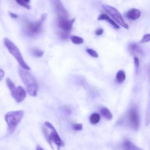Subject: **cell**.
<instances>
[{
	"label": "cell",
	"instance_id": "obj_1",
	"mask_svg": "<svg viewBox=\"0 0 150 150\" xmlns=\"http://www.w3.org/2000/svg\"><path fill=\"white\" fill-rule=\"evenodd\" d=\"M19 74L23 84L26 86L29 94L34 97L37 96L39 87L36 80L33 74L28 70L23 68H20Z\"/></svg>",
	"mask_w": 150,
	"mask_h": 150
},
{
	"label": "cell",
	"instance_id": "obj_2",
	"mask_svg": "<svg viewBox=\"0 0 150 150\" xmlns=\"http://www.w3.org/2000/svg\"><path fill=\"white\" fill-rule=\"evenodd\" d=\"M23 115L24 111L22 110L10 111L5 115V120L7 124L8 131L9 134L13 133Z\"/></svg>",
	"mask_w": 150,
	"mask_h": 150
},
{
	"label": "cell",
	"instance_id": "obj_3",
	"mask_svg": "<svg viewBox=\"0 0 150 150\" xmlns=\"http://www.w3.org/2000/svg\"><path fill=\"white\" fill-rule=\"evenodd\" d=\"M4 43L8 52L15 58L21 66L25 70L28 71L30 70V67L25 62L21 53L16 45L8 38H4Z\"/></svg>",
	"mask_w": 150,
	"mask_h": 150
},
{
	"label": "cell",
	"instance_id": "obj_4",
	"mask_svg": "<svg viewBox=\"0 0 150 150\" xmlns=\"http://www.w3.org/2000/svg\"><path fill=\"white\" fill-rule=\"evenodd\" d=\"M45 125L46 127H48L52 131L51 133L50 134L49 133V131L47 130V129L45 127L43 128V132L46 138V140L48 141L51 146L52 147V141H53L58 147H60L63 146L64 145V142L60 138L59 135L58 134L56 129L53 126V125L48 122H45Z\"/></svg>",
	"mask_w": 150,
	"mask_h": 150
},
{
	"label": "cell",
	"instance_id": "obj_5",
	"mask_svg": "<svg viewBox=\"0 0 150 150\" xmlns=\"http://www.w3.org/2000/svg\"><path fill=\"white\" fill-rule=\"evenodd\" d=\"M7 85L11 92V95L18 103L24 100L27 96L26 91L24 88L21 86H16L14 83L9 78L6 79Z\"/></svg>",
	"mask_w": 150,
	"mask_h": 150
},
{
	"label": "cell",
	"instance_id": "obj_6",
	"mask_svg": "<svg viewBox=\"0 0 150 150\" xmlns=\"http://www.w3.org/2000/svg\"><path fill=\"white\" fill-rule=\"evenodd\" d=\"M47 15H42L39 20L35 22L28 23L26 26L27 33L30 35L35 36L41 32L42 28L43 23L47 18Z\"/></svg>",
	"mask_w": 150,
	"mask_h": 150
},
{
	"label": "cell",
	"instance_id": "obj_7",
	"mask_svg": "<svg viewBox=\"0 0 150 150\" xmlns=\"http://www.w3.org/2000/svg\"><path fill=\"white\" fill-rule=\"evenodd\" d=\"M101 7L120 26L126 29H129V25L125 23L121 13L116 8L108 5H102Z\"/></svg>",
	"mask_w": 150,
	"mask_h": 150
},
{
	"label": "cell",
	"instance_id": "obj_8",
	"mask_svg": "<svg viewBox=\"0 0 150 150\" xmlns=\"http://www.w3.org/2000/svg\"><path fill=\"white\" fill-rule=\"evenodd\" d=\"M128 118L132 128L135 130L138 129L140 121L138 110L136 107H133L129 110Z\"/></svg>",
	"mask_w": 150,
	"mask_h": 150
},
{
	"label": "cell",
	"instance_id": "obj_9",
	"mask_svg": "<svg viewBox=\"0 0 150 150\" xmlns=\"http://www.w3.org/2000/svg\"><path fill=\"white\" fill-rule=\"evenodd\" d=\"M75 21V18L68 20L67 16H57V22L59 28L64 32L69 33Z\"/></svg>",
	"mask_w": 150,
	"mask_h": 150
},
{
	"label": "cell",
	"instance_id": "obj_10",
	"mask_svg": "<svg viewBox=\"0 0 150 150\" xmlns=\"http://www.w3.org/2000/svg\"><path fill=\"white\" fill-rule=\"evenodd\" d=\"M54 5L56 8L57 16H67V14L60 0H53Z\"/></svg>",
	"mask_w": 150,
	"mask_h": 150
},
{
	"label": "cell",
	"instance_id": "obj_11",
	"mask_svg": "<svg viewBox=\"0 0 150 150\" xmlns=\"http://www.w3.org/2000/svg\"><path fill=\"white\" fill-rule=\"evenodd\" d=\"M140 11L136 8H132L128 11L126 13V16L129 20L135 21L140 17Z\"/></svg>",
	"mask_w": 150,
	"mask_h": 150
},
{
	"label": "cell",
	"instance_id": "obj_12",
	"mask_svg": "<svg viewBox=\"0 0 150 150\" xmlns=\"http://www.w3.org/2000/svg\"><path fill=\"white\" fill-rule=\"evenodd\" d=\"M98 21H106L109 23L115 29H120V27L119 25H117L114 21H113L112 19H110L108 16L105 14H102L99 16L97 18Z\"/></svg>",
	"mask_w": 150,
	"mask_h": 150
},
{
	"label": "cell",
	"instance_id": "obj_13",
	"mask_svg": "<svg viewBox=\"0 0 150 150\" xmlns=\"http://www.w3.org/2000/svg\"><path fill=\"white\" fill-rule=\"evenodd\" d=\"M128 50L132 54L139 53L141 52V50L139 46L135 43H131L128 46Z\"/></svg>",
	"mask_w": 150,
	"mask_h": 150
},
{
	"label": "cell",
	"instance_id": "obj_14",
	"mask_svg": "<svg viewBox=\"0 0 150 150\" xmlns=\"http://www.w3.org/2000/svg\"><path fill=\"white\" fill-rule=\"evenodd\" d=\"M100 112L103 116L107 120H111L113 118V115L112 113L106 107H103L100 110Z\"/></svg>",
	"mask_w": 150,
	"mask_h": 150
},
{
	"label": "cell",
	"instance_id": "obj_15",
	"mask_svg": "<svg viewBox=\"0 0 150 150\" xmlns=\"http://www.w3.org/2000/svg\"><path fill=\"white\" fill-rule=\"evenodd\" d=\"M122 147L125 150H139L134 144L129 140H125L122 144Z\"/></svg>",
	"mask_w": 150,
	"mask_h": 150
},
{
	"label": "cell",
	"instance_id": "obj_16",
	"mask_svg": "<svg viewBox=\"0 0 150 150\" xmlns=\"http://www.w3.org/2000/svg\"><path fill=\"white\" fill-rule=\"evenodd\" d=\"M126 78L125 73L122 70H120L117 72L116 75L117 81L119 83H122Z\"/></svg>",
	"mask_w": 150,
	"mask_h": 150
},
{
	"label": "cell",
	"instance_id": "obj_17",
	"mask_svg": "<svg viewBox=\"0 0 150 150\" xmlns=\"http://www.w3.org/2000/svg\"><path fill=\"white\" fill-rule=\"evenodd\" d=\"M100 119V116L97 113L92 114L90 117V122L92 124H96L99 122Z\"/></svg>",
	"mask_w": 150,
	"mask_h": 150
},
{
	"label": "cell",
	"instance_id": "obj_18",
	"mask_svg": "<svg viewBox=\"0 0 150 150\" xmlns=\"http://www.w3.org/2000/svg\"><path fill=\"white\" fill-rule=\"evenodd\" d=\"M71 40L73 43L75 45L82 44L84 42V39L77 36H72L71 37Z\"/></svg>",
	"mask_w": 150,
	"mask_h": 150
},
{
	"label": "cell",
	"instance_id": "obj_19",
	"mask_svg": "<svg viewBox=\"0 0 150 150\" xmlns=\"http://www.w3.org/2000/svg\"><path fill=\"white\" fill-rule=\"evenodd\" d=\"M32 54L37 57H41L44 55V52L42 50L38 49H34L32 50Z\"/></svg>",
	"mask_w": 150,
	"mask_h": 150
},
{
	"label": "cell",
	"instance_id": "obj_20",
	"mask_svg": "<svg viewBox=\"0 0 150 150\" xmlns=\"http://www.w3.org/2000/svg\"><path fill=\"white\" fill-rule=\"evenodd\" d=\"M16 1L17 3L21 6L27 8V9H30V6L28 3L24 2L23 0H16Z\"/></svg>",
	"mask_w": 150,
	"mask_h": 150
},
{
	"label": "cell",
	"instance_id": "obj_21",
	"mask_svg": "<svg viewBox=\"0 0 150 150\" xmlns=\"http://www.w3.org/2000/svg\"><path fill=\"white\" fill-rule=\"evenodd\" d=\"M86 51L89 55L93 57L98 58L99 57V55L97 52L93 49H87L86 50Z\"/></svg>",
	"mask_w": 150,
	"mask_h": 150
},
{
	"label": "cell",
	"instance_id": "obj_22",
	"mask_svg": "<svg viewBox=\"0 0 150 150\" xmlns=\"http://www.w3.org/2000/svg\"><path fill=\"white\" fill-rule=\"evenodd\" d=\"M134 63L135 65V69H136V72L138 71L139 68V61L138 58L137 57H134Z\"/></svg>",
	"mask_w": 150,
	"mask_h": 150
},
{
	"label": "cell",
	"instance_id": "obj_23",
	"mask_svg": "<svg viewBox=\"0 0 150 150\" xmlns=\"http://www.w3.org/2000/svg\"><path fill=\"white\" fill-rule=\"evenodd\" d=\"M150 40V35L149 34H146L143 36V38L140 41L141 43H144L149 42Z\"/></svg>",
	"mask_w": 150,
	"mask_h": 150
},
{
	"label": "cell",
	"instance_id": "obj_24",
	"mask_svg": "<svg viewBox=\"0 0 150 150\" xmlns=\"http://www.w3.org/2000/svg\"><path fill=\"white\" fill-rule=\"evenodd\" d=\"M83 126L81 124H75L73 125V129L75 131H81L82 129Z\"/></svg>",
	"mask_w": 150,
	"mask_h": 150
},
{
	"label": "cell",
	"instance_id": "obj_25",
	"mask_svg": "<svg viewBox=\"0 0 150 150\" xmlns=\"http://www.w3.org/2000/svg\"><path fill=\"white\" fill-rule=\"evenodd\" d=\"M103 33V30L102 28H100L99 29L97 30L96 31L95 34L96 35L100 36L102 35Z\"/></svg>",
	"mask_w": 150,
	"mask_h": 150
},
{
	"label": "cell",
	"instance_id": "obj_26",
	"mask_svg": "<svg viewBox=\"0 0 150 150\" xmlns=\"http://www.w3.org/2000/svg\"><path fill=\"white\" fill-rule=\"evenodd\" d=\"M5 75V72L2 69H0V81L2 80Z\"/></svg>",
	"mask_w": 150,
	"mask_h": 150
},
{
	"label": "cell",
	"instance_id": "obj_27",
	"mask_svg": "<svg viewBox=\"0 0 150 150\" xmlns=\"http://www.w3.org/2000/svg\"><path fill=\"white\" fill-rule=\"evenodd\" d=\"M9 15L12 18H15V19H16V18H18V16L16 14L14 13H12V12H9Z\"/></svg>",
	"mask_w": 150,
	"mask_h": 150
},
{
	"label": "cell",
	"instance_id": "obj_28",
	"mask_svg": "<svg viewBox=\"0 0 150 150\" xmlns=\"http://www.w3.org/2000/svg\"><path fill=\"white\" fill-rule=\"evenodd\" d=\"M62 109H63V110H64V111L67 112V113H70V112H71V110H70V109L69 108H67V107H64V108H62Z\"/></svg>",
	"mask_w": 150,
	"mask_h": 150
},
{
	"label": "cell",
	"instance_id": "obj_29",
	"mask_svg": "<svg viewBox=\"0 0 150 150\" xmlns=\"http://www.w3.org/2000/svg\"><path fill=\"white\" fill-rule=\"evenodd\" d=\"M37 150H43V148H42L41 147V146H37V147L36 148Z\"/></svg>",
	"mask_w": 150,
	"mask_h": 150
},
{
	"label": "cell",
	"instance_id": "obj_30",
	"mask_svg": "<svg viewBox=\"0 0 150 150\" xmlns=\"http://www.w3.org/2000/svg\"><path fill=\"white\" fill-rule=\"evenodd\" d=\"M23 1H24V2H26V3H29L30 2V0H23Z\"/></svg>",
	"mask_w": 150,
	"mask_h": 150
}]
</instances>
